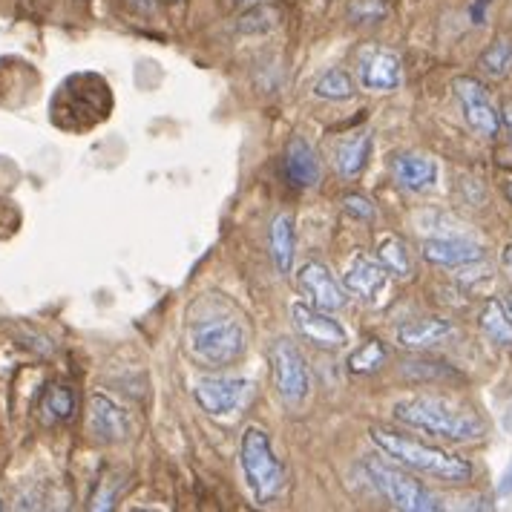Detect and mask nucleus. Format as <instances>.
I'll return each mask as SVG.
<instances>
[{
    "mask_svg": "<svg viewBox=\"0 0 512 512\" xmlns=\"http://www.w3.org/2000/svg\"><path fill=\"white\" fill-rule=\"evenodd\" d=\"M395 418L423 435L443 438V441H478L487 435V423L472 409H464L446 397L418 395L397 400Z\"/></svg>",
    "mask_w": 512,
    "mask_h": 512,
    "instance_id": "obj_1",
    "label": "nucleus"
},
{
    "mask_svg": "<svg viewBox=\"0 0 512 512\" xmlns=\"http://www.w3.org/2000/svg\"><path fill=\"white\" fill-rule=\"evenodd\" d=\"M369 438L377 449H383L389 458H395V464L406 466L412 472L438 478L446 484H466L472 481V464L466 458H458L452 452H443L438 446L420 443L409 435H400L392 429H372Z\"/></svg>",
    "mask_w": 512,
    "mask_h": 512,
    "instance_id": "obj_2",
    "label": "nucleus"
},
{
    "mask_svg": "<svg viewBox=\"0 0 512 512\" xmlns=\"http://www.w3.org/2000/svg\"><path fill=\"white\" fill-rule=\"evenodd\" d=\"M239 461H242L245 481L259 504H268L280 495L285 487V466L277 458L271 438L259 426L245 429L242 443H239Z\"/></svg>",
    "mask_w": 512,
    "mask_h": 512,
    "instance_id": "obj_3",
    "label": "nucleus"
},
{
    "mask_svg": "<svg viewBox=\"0 0 512 512\" xmlns=\"http://www.w3.org/2000/svg\"><path fill=\"white\" fill-rule=\"evenodd\" d=\"M190 354L213 369L231 366L245 351V331L236 320H202L187 331Z\"/></svg>",
    "mask_w": 512,
    "mask_h": 512,
    "instance_id": "obj_4",
    "label": "nucleus"
},
{
    "mask_svg": "<svg viewBox=\"0 0 512 512\" xmlns=\"http://www.w3.org/2000/svg\"><path fill=\"white\" fill-rule=\"evenodd\" d=\"M366 475L372 478V484L377 492L395 507L403 512H438L443 510V504L438 501V495H432L429 489L420 484L418 478L406 475L397 466L383 464V461H366Z\"/></svg>",
    "mask_w": 512,
    "mask_h": 512,
    "instance_id": "obj_5",
    "label": "nucleus"
},
{
    "mask_svg": "<svg viewBox=\"0 0 512 512\" xmlns=\"http://www.w3.org/2000/svg\"><path fill=\"white\" fill-rule=\"evenodd\" d=\"M271 366H274V386H277V395L291 406H303L311 392V372H308V363H305L303 351L297 349L291 340H277L271 346Z\"/></svg>",
    "mask_w": 512,
    "mask_h": 512,
    "instance_id": "obj_6",
    "label": "nucleus"
},
{
    "mask_svg": "<svg viewBox=\"0 0 512 512\" xmlns=\"http://www.w3.org/2000/svg\"><path fill=\"white\" fill-rule=\"evenodd\" d=\"M248 392H251V380H245V377H205L196 383L193 397L208 415L225 418V415H233L242 409Z\"/></svg>",
    "mask_w": 512,
    "mask_h": 512,
    "instance_id": "obj_7",
    "label": "nucleus"
},
{
    "mask_svg": "<svg viewBox=\"0 0 512 512\" xmlns=\"http://www.w3.org/2000/svg\"><path fill=\"white\" fill-rule=\"evenodd\" d=\"M291 320H294V328L300 331V337L317 349H343L349 343L346 328L340 326L328 311H320L314 305L294 303L291 305Z\"/></svg>",
    "mask_w": 512,
    "mask_h": 512,
    "instance_id": "obj_8",
    "label": "nucleus"
},
{
    "mask_svg": "<svg viewBox=\"0 0 512 512\" xmlns=\"http://www.w3.org/2000/svg\"><path fill=\"white\" fill-rule=\"evenodd\" d=\"M357 75H360L363 90L392 93V90L400 87V81H403V67H400V58H397L392 49L369 47L360 52Z\"/></svg>",
    "mask_w": 512,
    "mask_h": 512,
    "instance_id": "obj_9",
    "label": "nucleus"
},
{
    "mask_svg": "<svg viewBox=\"0 0 512 512\" xmlns=\"http://www.w3.org/2000/svg\"><path fill=\"white\" fill-rule=\"evenodd\" d=\"M452 90H455V95H458L461 104H464V116L466 121H469V127H472L475 133L492 139V136L498 133V127H501V118H498V110L492 107L484 84L475 81V78H455Z\"/></svg>",
    "mask_w": 512,
    "mask_h": 512,
    "instance_id": "obj_10",
    "label": "nucleus"
},
{
    "mask_svg": "<svg viewBox=\"0 0 512 512\" xmlns=\"http://www.w3.org/2000/svg\"><path fill=\"white\" fill-rule=\"evenodd\" d=\"M300 288L308 294L314 308L328 311V314L346 308V303H349V294L343 291L340 282L334 280V274L323 262H305L300 268Z\"/></svg>",
    "mask_w": 512,
    "mask_h": 512,
    "instance_id": "obj_11",
    "label": "nucleus"
},
{
    "mask_svg": "<svg viewBox=\"0 0 512 512\" xmlns=\"http://www.w3.org/2000/svg\"><path fill=\"white\" fill-rule=\"evenodd\" d=\"M343 285H346V291H351L354 297H360L363 303H372V300H377L386 291L389 271L380 265V259H372V256L366 254H354V259L346 265Z\"/></svg>",
    "mask_w": 512,
    "mask_h": 512,
    "instance_id": "obj_12",
    "label": "nucleus"
},
{
    "mask_svg": "<svg viewBox=\"0 0 512 512\" xmlns=\"http://www.w3.org/2000/svg\"><path fill=\"white\" fill-rule=\"evenodd\" d=\"M87 420H90V432H93L95 441L118 443L130 435V418H127V412L107 395L90 397V418Z\"/></svg>",
    "mask_w": 512,
    "mask_h": 512,
    "instance_id": "obj_13",
    "label": "nucleus"
},
{
    "mask_svg": "<svg viewBox=\"0 0 512 512\" xmlns=\"http://www.w3.org/2000/svg\"><path fill=\"white\" fill-rule=\"evenodd\" d=\"M397 346L412 351H426L435 349L446 343L449 337H455V328L446 320H438V317H426V320H409V323H400L395 331Z\"/></svg>",
    "mask_w": 512,
    "mask_h": 512,
    "instance_id": "obj_14",
    "label": "nucleus"
},
{
    "mask_svg": "<svg viewBox=\"0 0 512 512\" xmlns=\"http://www.w3.org/2000/svg\"><path fill=\"white\" fill-rule=\"evenodd\" d=\"M423 259L432 265H441V268H464L472 262H481L484 251L475 242L443 236V239H426L423 242Z\"/></svg>",
    "mask_w": 512,
    "mask_h": 512,
    "instance_id": "obj_15",
    "label": "nucleus"
},
{
    "mask_svg": "<svg viewBox=\"0 0 512 512\" xmlns=\"http://www.w3.org/2000/svg\"><path fill=\"white\" fill-rule=\"evenodd\" d=\"M268 251L274 259V268L280 274H288L294 268L297 256V231H294V216L291 213H277L268 228Z\"/></svg>",
    "mask_w": 512,
    "mask_h": 512,
    "instance_id": "obj_16",
    "label": "nucleus"
},
{
    "mask_svg": "<svg viewBox=\"0 0 512 512\" xmlns=\"http://www.w3.org/2000/svg\"><path fill=\"white\" fill-rule=\"evenodd\" d=\"M285 173L297 187H314L320 182V162L314 147L305 139H291L285 150Z\"/></svg>",
    "mask_w": 512,
    "mask_h": 512,
    "instance_id": "obj_17",
    "label": "nucleus"
},
{
    "mask_svg": "<svg viewBox=\"0 0 512 512\" xmlns=\"http://www.w3.org/2000/svg\"><path fill=\"white\" fill-rule=\"evenodd\" d=\"M395 179L406 190H426V187L435 185L438 179V164L426 156H415V153H403L395 159Z\"/></svg>",
    "mask_w": 512,
    "mask_h": 512,
    "instance_id": "obj_18",
    "label": "nucleus"
},
{
    "mask_svg": "<svg viewBox=\"0 0 512 512\" xmlns=\"http://www.w3.org/2000/svg\"><path fill=\"white\" fill-rule=\"evenodd\" d=\"M372 133H360L357 139L343 141L337 147V156H334V164H337V173L343 179H357L366 164H369V156H372Z\"/></svg>",
    "mask_w": 512,
    "mask_h": 512,
    "instance_id": "obj_19",
    "label": "nucleus"
},
{
    "mask_svg": "<svg viewBox=\"0 0 512 512\" xmlns=\"http://www.w3.org/2000/svg\"><path fill=\"white\" fill-rule=\"evenodd\" d=\"M481 331L487 334L492 343L498 346H512V320L507 314V308L498 303V300H487V305L481 308Z\"/></svg>",
    "mask_w": 512,
    "mask_h": 512,
    "instance_id": "obj_20",
    "label": "nucleus"
},
{
    "mask_svg": "<svg viewBox=\"0 0 512 512\" xmlns=\"http://www.w3.org/2000/svg\"><path fill=\"white\" fill-rule=\"evenodd\" d=\"M377 259L389 274H395L400 280L412 277V254H409V248H406V242L400 236H386L377 245Z\"/></svg>",
    "mask_w": 512,
    "mask_h": 512,
    "instance_id": "obj_21",
    "label": "nucleus"
},
{
    "mask_svg": "<svg viewBox=\"0 0 512 512\" xmlns=\"http://www.w3.org/2000/svg\"><path fill=\"white\" fill-rule=\"evenodd\" d=\"M386 357H389V351L380 340H366L360 349L351 351L346 366H349L351 374H372L386 363Z\"/></svg>",
    "mask_w": 512,
    "mask_h": 512,
    "instance_id": "obj_22",
    "label": "nucleus"
},
{
    "mask_svg": "<svg viewBox=\"0 0 512 512\" xmlns=\"http://www.w3.org/2000/svg\"><path fill=\"white\" fill-rule=\"evenodd\" d=\"M314 93L320 98H328V101H346V98L354 95V81H351V75L346 70H328L317 81Z\"/></svg>",
    "mask_w": 512,
    "mask_h": 512,
    "instance_id": "obj_23",
    "label": "nucleus"
},
{
    "mask_svg": "<svg viewBox=\"0 0 512 512\" xmlns=\"http://www.w3.org/2000/svg\"><path fill=\"white\" fill-rule=\"evenodd\" d=\"M481 70L487 72L489 78H507L512 72V41H495L481 55Z\"/></svg>",
    "mask_w": 512,
    "mask_h": 512,
    "instance_id": "obj_24",
    "label": "nucleus"
},
{
    "mask_svg": "<svg viewBox=\"0 0 512 512\" xmlns=\"http://www.w3.org/2000/svg\"><path fill=\"white\" fill-rule=\"evenodd\" d=\"M44 412L49 420H70L75 412V395L67 386H52L44 397Z\"/></svg>",
    "mask_w": 512,
    "mask_h": 512,
    "instance_id": "obj_25",
    "label": "nucleus"
},
{
    "mask_svg": "<svg viewBox=\"0 0 512 512\" xmlns=\"http://www.w3.org/2000/svg\"><path fill=\"white\" fill-rule=\"evenodd\" d=\"M343 210L354 216V219H360V222H372L374 216H377V210L374 205L366 199V196H360V193H349L346 199H343Z\"/></svg>",
    "mask_w": 512,
    "mask_h": 512,
    "instance_id": "obj_26",
    "label": "nucleus"
},
{
    "mask_svg": "<svg viewBox=\"0 0 512 512\" xmlns=\"http://www.w3.org/2000/svg\"><path fill=\"white\" fill-rule=\"evenodd\" d=\"M386 15V6L380 3V0H357L354 6H351V18L354 21H377V18H383Z\"/></svg>",
    "mask_w": 512,
    "mask_h": 512,
    "instance_id": "obj_27",
    "label": "nucleus"
},
{
    "mask_svg": "<svg viewBox=\"0 0 512 512\" xmlns=\"http://www.w3.org/2000/svg\"><path fill=\"white\" fill-rule=\"evenodd\" d=\"M498 495H512V461L510 466L504 469L501 481H498Z\"/></svg>",
    "mask_w": 512,
    "mask_h": 512,
    "instance_id": "obj_28",
    "label": "nucleus"
},
{
    "mask_svg": "<svg viewBox=\"0 0 512 512\" xmlns=\"http://www.w3.org/2000/svg\"><path fill=\"white\" fill-rule=\"evenodd\" d=\"M504 268H507V274L512 277V245L510 248H504Z\"/></svg>",
    "mask_w": 512,
    "mask_h": 512,
    "instance_id": "obj_29",
    "label": "nucleus"
},
{
    "mask_svg": "<svg viewBox=\"0 0 512 512\" xmlns=\"http://www.w3.org/2000/svg\"><path fill=\"white\" fill-rule=\"evenodd\" d=\"M504 121H507V127L512 130V107H507V110H504Z\"/></svg>",
    "mask_w": 512,
    "mask_h": 512,
    "instance_id": "obj_30",
    "label": "nucleus"
},
{
    "mask_svg": "<svg viewBox=\"0 0 512 512\" xmlns=\"http://www.w3.org/2000/svg\"><path fill=\"white\" fill-rule=\"evenodd\" d=\"M504 190H507V199L512 202V182H507V187H504Z\"/></svg>",
    "mask_w": 512,
    "mask_h": 512,
    "instance_id": "obj_31",
    "label": "nucleus"
},
{
    "mask_svg": "<svg viewBox=\"0 0 512 512\" xmlns=\"http://www.w3.org/2000/svg\"><path fill=\"white\" fill-rule=\"evenodd\" d=\"M507 305H510V314H512V294H510V297H507Z\"/></svg>",
    "mask_w": 512,
    "mask_h": 512,
    "instance_id": "obj_32",
    "label": "nucleus"
},
{
    "mask_svg": "<svg viewBox=\"0 0 512 512\" xmlns=\"http://www.w3.org/2000/svg\"><path fill=\"white\" fill-rule=\"evenodd\" d=\"M236 3H242V0H236Z\"/></svg>",
    "mask_w": 512,
    "mask_h": 512,
    "instance_id": "obj_33",
    "label": "nucleus"
}]
</instances>
